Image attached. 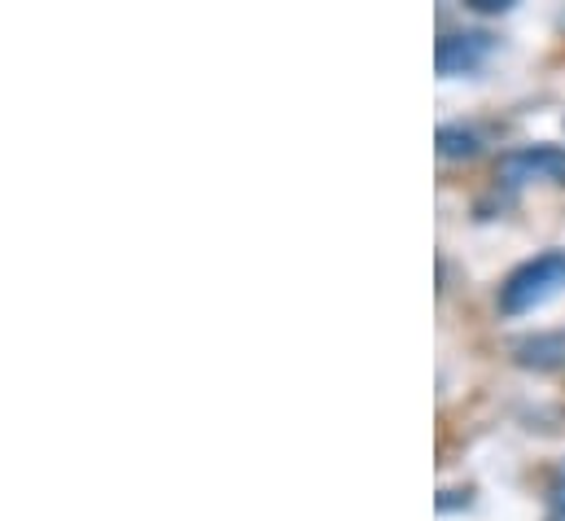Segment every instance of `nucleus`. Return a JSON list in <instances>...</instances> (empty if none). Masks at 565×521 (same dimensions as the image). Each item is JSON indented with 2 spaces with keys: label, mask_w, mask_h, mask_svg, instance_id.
<instances>
[{
  "label": "nucleus",
  "mask_w": 565,
  "mask_h": 521,
  "mask_svg": "<svg viewBox=\"0 0 565 521\" xmlns=\"http://www.w3.org/2000/svg\"><path fill=\"white\" fill-rule=\"evenodd\" d=\"M495 40L487 31H447L438 40V71L443 75H469L491 57Z\"/></svg>",
  "instance_id": "3"
},
{
  "label": "nucleus",
  "mask_w": 565,
  "mask_h": 521,
  "mask_svg": "<svg viewBox=\"0 0 565 521\" xmlns=\"http://www.w3.org/2000/svg\"><path fill=\"white\" fill-rule=\"evenodd\" d=\"M513 355H518L522 369H540V373L565 369V333H531V338H518V342H513Z\"/></svg>",
  "instance_id": "4"
},
{
  "label": "nucleus",
  "mask_w": 565,
  "mask_h": 521,
  "mask_svg": "<svg viewBox=\"0 0 565 521\" xmlns=\"http://www.w3.org/2000/svg\"><path fill=\"white\" fill-rule=\"evenodd\" d=\"M473 9H482V13H504V9H513L509 0H473Z\"/></svg>",
  "instance_id": "6"
},
{
  "label": "nucleus",
  "mask_w": 565,
  "mask_h": 521,
  "mask_svg": "<svg viewBox=\"0 0 565 521\" xmlns=\"http://www.w3.org/2000/svg\"><path fill=\"white\" fill-rule=\"evenodd\" d=\"M557 294H565V251H544L509 272V280L500 285V311L526 316V311L553 302Z\"/></svg>",
  "instance_id": "1"
},
{
  "label": "nucleus",
  "mask_w": 565,
  "mask_h": 521,
  "mask_svg": "<svg viewBox=\"0 0 565 521\" xmlns=\"http://www.w3.org/2000/svg\"><path fill=\"white\" fill-rule=\"evenodd\" d=\"M500 180L504 184H531V180H553L565 184V149L557 145H535V149H513L500 162Z\"/></svg>",
  "instance_id": "2"
},
{
  "label": "nucleus",
  "mask_w": 565,
  "mask_h": 521,
  "mask_svg": "<svg viewBox=\"0 0 565 521\" xmlns=\"http://www.w3.org/2000/svg\"><path fill=\"white\" fill-rule=\"evenodd\" d=\"M438 153L443 158H473V153H482V131L465 128V124H447V128H438Z\"/></svg>",
  "instance_id": "5"
}]
</instances>
